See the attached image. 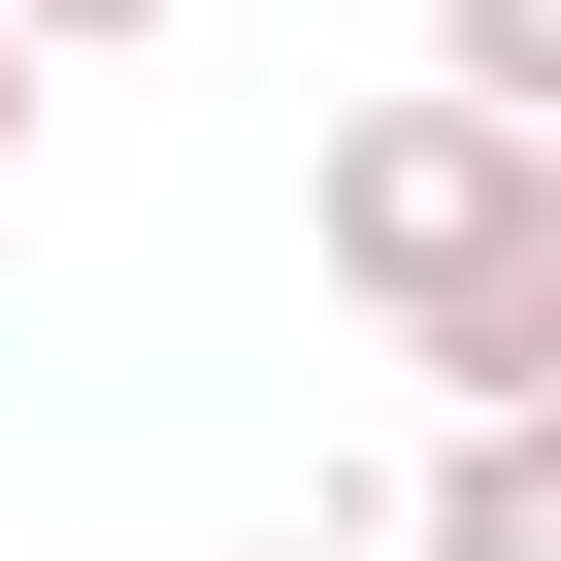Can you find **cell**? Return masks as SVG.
<instances>
[{
	"label": "cell",
	"mask_w": 561,
	"mask_h": 561,
	"mask_svg": "<svg viewBox=\"0 0 561 561\" xmlns=\"http://www.w3.org/2000/svg\"><path fill=\"white\" fill-rule=\"evenodd\" d=\"M264 561H364V528H264Z\"/></svg>",
	"instance_id": "obj_6"
},
{
	"label": "cell",
	"mask_w": 561,
	"mask_h": 561,
	"mask_svg": "<svg viewBox=\"0 0 561 561\" xmlns=\"http://www.w3.org/2000/svg\"><path fill=\"white\" fill-rule=\"evenodd\" d=\"M34 100H67V67H34V34H0V198H34Z\"/></svg>",
	"instance_id": "obj_5"
},
{
	"label": "cell",
	"mask_w": 561,
	"mask_h": 561,
	"mask_svg": "<svg viewBox=\"0 0 561 561\" xmlns=\"http://www.w3.org/2000/svg\"><path fill=\"white\" fill-rule=\"evenodd\" d=\"M298 231H331V298L430 364V430H561V133H495V100H364Z\"/></svg>",
	"instance_id": "obj_1"
},
{
	"label": "cell",
	"mask_w": 561,
	"mask_h": 561,
	"mask_svg": "<svg viewBox=\"0 0 561 561\" xmlns=\"http://www.w3.org/2000/svg\"><path fill=\"white\" fill-rule=\"evenodd\" d=\"M430 100H495V133H561V0H430Z\"/></svg>",
	"instance_id": "obj_3"
},
{
	"label": "cell",
	"mask_w": 561,
	"mask_h": 561,
	"mask_svg": "<svg viewBox=\"0 0 561 561\" xmlns=\"http://www.w3.org/2000/svg\"><path fill=\"white\" fill-rule=\"evenodd\" d=\"M364 561H561V430H430V495H397Z\"/></svg>",
	"instance_id": "obj_2"
},
{
	"label": "cell",
	"mask_w": 561,
	"mask_h": 561,
	"mask_svg": "<svg viewBox=\"0 0 561 561\" xmlns=\"http://www.w3.org/2000/svg\"><path fill=\"white\" fill-rule=\"evenodd\" d=\"M0 34H34V67H133V34H198V0H0Z\"/></svg>",
	"instance_id": "obj_4"
}]
</instances>
